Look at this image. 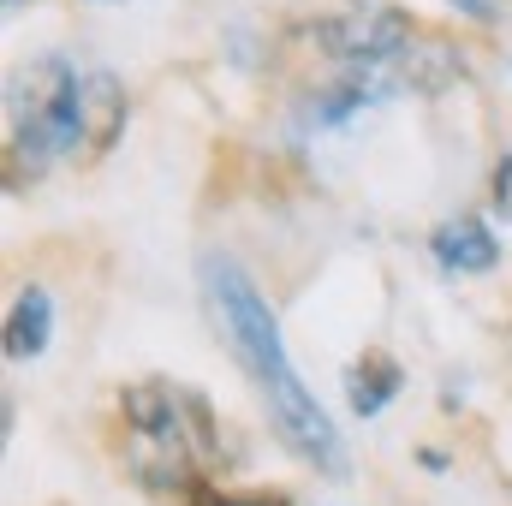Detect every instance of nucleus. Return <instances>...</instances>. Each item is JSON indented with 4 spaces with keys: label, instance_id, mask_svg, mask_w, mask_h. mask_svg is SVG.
Masks as SVG:
<instances>
[{
    "label": "nucleus",
    "instance_id": "f257e3e1",
    "mask_svg": "<svg viewBox=\"0 0 512 506\" xmlns=\"http://www.w3.org/2000/svg\"><path fill=\"white\" fill-rule=\"evenodd\" d=\"M197 280H203V304H209V316H215L227 352L239 358V370H245L251 387L262 393V405H268L280 441H286L310 471H322V477L340 483V477H346V441H340V429L328 423V411L310 399V387L298 381L292 358H286V340H280V322H274V310L262 304V292L251 286V274H245L233 256L209 251L197 262Z\"/></svg>",
    "mask_w": 512,
    "mask_h": 506
},
{
    "label": "nucleus",
    "instance_id": "f03ea898",
    "mask_svg": "<svg viewBox=\"0 0 512 506\" xmlns=\"http://www.w3.org/2000/svg\"><path fill=\"white\" fill-rule=\"evenodd\" d=\"M6 108H12V149H6L12 179H18V167H24V179L48 173L84 137V84L60 54L24 66V78H12Z\"/></svg>",
    "mask_w": 512,
    "mask_h": 506
},
{
    "label": "nucleus",
    "instance_id": "7ed1b4c3",
    "mask_svg": "<svg viewBox=\"0 0 512 506\" xmlns=\"http://www.w3.org/2000/svg\"><path fill=\"white\" fill-rule=\"evenodd\" d=\"M310 42L334 60V66H352V72H387L399 66V54L417 42L411 18L393 12V6H352V12H334L322 24H310ZM399 90V84H393Z\"/></svg>",
    "mask_w": 512,
    "mask_h": 506
},
{
    "label": "nucleus",
    "instance_id": "20e7f679",
    "mask_svg": "<svg viewBox=\"0 0 512 506\" xmlns=\"http://www.w3.org/2000/svg\"><path fill=\"white\" fill-rule=\"evenodd\" d=\"M429 251H435L441 268H453V274H483V268H495V262H501V239H495L477 215H453V221H441V227H435Z\"/></svg>",
    "mask_w": 512,
    "mask_h": 506
},
{
    "label": "nucleus",
    "instance_id": "39448f33",
    "mask_svg": "<svg viewBox=\"0 0 512 506\" xmlns=\"http://www.w3.org/2000/svg\"><path fill=\"white\" fill-rule=\"evenodd\" d=\"M459 72H465L459 48H447V42H435V36H417V42L399 54L393 84H399V90H417V96H441L447 84H459Z\"/></svg>",
    "mask_w": 512,
    "mask_h": 506
},
{
    "label": "nucleus",
    "instance_id": "423d86ee",
    "mask_svg": "<svg viewBox=\"0 0 512 506\" xmlns=\"http://www.w3.org/2000/svg\"><path fill=\"white\" fill-rule=\"evenodd\" d=\"M126 131V90L114 72H90L84 78V143L102 155L108 143H120Z\"/></svg>",
    "mask_w": 512,
    "mask_h": 506
},
{
    "label": "nucleus",
    "instance_id": "0eeeda50",
    "mask_svg": "<svg viewBox=\"0 0 512 506\" xmlns=\"http://www.w3.org/2000/svg\"><path fill=\"white\" fill-rule=\"evenodd\" d=\"M399 387H405V370H399L387 352H358V364L346 370V399H352V411H358V417L387 411Z\"/></svg>",
    "mask_w": 512,
    "mask_h": 506
},
{
    "label": "nucleus",
    "instance_id": "6e6552de",
    "mask_svg": "<svg viewBox=\"0 0 512 506\" xmlns=\"http://www.w3.org/2000/svg\"><path fill=\"white\" fill-rule=\"evenodd\" d=\"M48 334H54V304H48L42 286H24L18 304H12V316H6V358H12V364L36 358V352L48 346Z\"/></svg>",
    "mask_w": 512,
    "mask_h": 506
},
{
    "label": "nucleus",
    "instance_id": "1a4fd4ad",
    "mask_svg": "<svg viewBox=\"0 0 512 506\" xmlns=\"http://www.w3.org/2000/svg\"><path fill=\"white\" fill-rule=\"evenodd\" d=\"M489 209H495V221L507 227L512 221V155L495 161V173H489Z\"/></svg>",
    "mask_w": 512,
    "mask_h": 506
},
{
    "label": "nucleus",
    "instance_id": "9d476101",
    "mask_svg": "<svg viewBox=\"0 0 512 506\" xmlns=\"http://www.w3.org/2000/svg\"><path fill=\"white\" fill-rule=\"evenodd\" d=\"M465 18H477V24H489V18H501V0H453Z\"/></svg>",
    "mask_w": 512,
    "mask_h": 506
}]
</instances>
